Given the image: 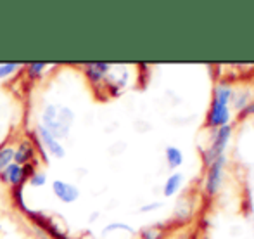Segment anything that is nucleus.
<instances>
[{"mask_svg": "<svg viewBox=\"0 0 254 239\" xmlns=\"http://www.w3.org/2000/svg\"><path fill=\"white\" fill-rule=\"evenodd\" d=\"M234 99V90L230 85L220 83L214 88V99L211 104L209 115H207V125L213 128H221L230 121V101Z\"/></svg>", "mask_w": 254, "mask_h": 239, "instance_id": "obj_1", "label": "nucleus"}, {"mask_svg": "<svg viewBox=\"0 0 254 239\" xmlns=\"http://www.w3.org/2000/svg\"><path fill=\"white\" fill-rule=\"evenodd\" d=\"M73 118H74V115L69 108L49 104V106H45L44 113H42V125H44L56 139H61L69 134V127H71V123H73Z\"/></svg>", "mask_w": 254, "mask_h": 239, "instance_id": "obj_2", "label": "nucleus"}, {"mask_svg": "<svg viewBox=\"0 0 254 239\" xmlns=\"http://www.w3.org/2000/svg\"><path fill=\"white\" fill-rule=\"evenodd\" d=\"M35 172V161L26 163V165H17V163H10L7 168H3L0 172V179L7 184H10L12 187H19L24 182L30 179V175Z\"/></svg>", "mask_w": 254, "mask_h": 239, "instance_id": "obj_3", "label": "nucleus"}, {"mask_svg": "<svg viewBox=\"0 0 254 239\" xmlns=\"http://www.w3.org/2000/svg\"><path fill=\"white\" fill-rule=\"evenodd\" d=\"M230 135H232V128L228 127V125H225V127L218 128V130H216V135L213 137L209 149H207V151H206V156H204V158H206V163H213L216 158L223 156L225 148H227L228 141H230Z\"/></svg>", "mask_w": 254, "mask_h": 239, "instance_id": "obj_4", "label": "nucleus"}, {"mask_svg": "<svg viewBox=\"0 0 254 239\" xmlns=\"http://www.w3.org/2000/svg\"><path fill=\"white\" fill-rule=\"evenodd\" d=\"M223 163H225V156H220V158H216L213 163H209V172H207V179H206V191L209 196L216 194L221 185V179H223Z\"/></svg>", "mask_w": 254, "mask_h": 239, "instance_id": "obj_5", "label": "nucleus"}, {"mask_svg": "<svg viewBox=\"0 0 254 239\" xmlns=\"http://www.w3.org/2000/svg\"><path fill=\"white\" fill-rule=\"evenodd\" d=\"M37 135H38V141L37 142L44 146V148L47 149V151L51 153L52 156H56V158H64L66 151H64L63 144H61V142L57 141V139L54 137V135L42 123L37 127Z\"/></svg>", "mask_w": 254, "mask_h": 239, "instance_id": "obj_6", "label": "nucleus"}, {"mask_svg": "<svg viewBox=\"0 0 254 239\" xmlns=\"http://www.w3.org/2000/svg\"><path fill=\"white\" fill-rule=\"evenodd\" d=\"M52 191L63 203H73V201H76L78 196H80V191H78L76 185L69 184V182H64V180H54Z\"/></svg>", "mask_w": 254, "mask_h": 239, "instance_id": "obj_7", "label": "nucleus"}, {"mask_svg": "<svg viewBox=\"0 0 254 239\" xmlns=\"http://www.w3.org/2000/svg\"><path fill=\"white\" fill-rule=\"evenodd\" d=\"M37 156V148H35V142L33 141H24L19 142L16 149H14V163L17 165H26V163H31Z\"/></svg>", "mask_w": 254, "mask_h": 239, "instance_id": "obj_8", "label": "nucleus"}, {"mask_svg": "<svg viewBox=\"0 0 254 239\" xmlns=\"http://www.w3.org/2000/svg\"><path fill=\"white\" fill-rule=\"evenodd\" d=\"M109 64L106 63H94V64H87L85 66V73H87V77L90 78L94 83H97V81H101L104 78V75L109 71Z\"/></svg>", "mask_w": 254, "mask_h": 239, "instance_id": "obj_9", "label": "nucleus"}, {"mask_svg": "<svg viewBox=\"0 0 254 239\" xmlns=\"http://www.w3.org/2000/svg\"><path fill=\"white\" fill-rule=\"evenodd\" d=\"M182 182H184V175L182 173H173V175L168 177V180L164 182V196H175L182 187Z\"/></svg>", "mask_w": 254, "mask_h": 239, "instance_id": "obj_10", "label": "nucleus"}, {"mask_svg": "<svg viewBox=\"0 0 254 239\" xmlns=\"http://www.w3.org/2000/svg\"><path fill=\"white\" fill-rule=\"evenodd\" d=\"M166 161L170 165V168H178L184 163V153L177 146H170L166 148Z\"/></svg>", "mask_w": 254, "mask_h": 239, "instance_id": "obj_11", "label": "nucleus"}, {"mask_svg": "<svg viewBox=\"0 0 254 239\" xmlns=\"http://www.w3.org/2000/svg\"><path fill=\"white\" fill-rule=\"evenodd\" d=\"M10 163H14V148L12 146H3V148H0V172L7 168Z\"/></svg>", "mask_w": 254, "mask_h": 239, "instance_id": "obj_12", "label": "nucleus"}, {"mask_svg": "<svg viewBox=\"0 0 254 239\" xmlns=\"http://www.w3.org/2000/svg\"><path fill=\"white\" fill-rule=\"evenodd\" d=\"M12 198H14V203H16V206L21 210V212H24V213L30 212V210L26 208V203H24V198H23V185H19V187H14Z\"/></svg>", "mask_w": 254, "mask_h": 239, "instance_id": "obj_13", "label": "nucleus"}, {"mask_svg": "<svg viewBox=\"0 0 254 239\" xmlns=\"http://www.w3.org/2000/svg\"><path fill=\"white\" fill-rule=\"evenodd\" d=\"M45 180H47V175H45L44 172H40V170H35V172L30 175V184L33 185V187H40V185H44Z\"/></svg>", "mask_w": 254, "mask_h": 239, "instance_id": "obj_14", "label": "nucleus"}, {"mask_svg": "<svg viewBox=\"0 0 254 239\" xmlns=\"http://www.w3.org/2000/svg\"><path fill=\"white\" fill-rule=\"evenodd\" d=\"M19 64H14V63H5V64H0V80L9 75H12L16 70H19Z\"/></svg>", "mask_w": 254, "mask_h": 239, "instance_id": "obj_15", "label": "nucleus"}, {"mask_svg": "<svg viewBox=\"0 0 254 239\" xmlns=\"http://www.w3.org/2000/svg\"><path fill=\"white\" fill-rule=\"evenodd\" d=\"M44 70H45V64L42 63H33L28 66V75H30L31 78H38L44 75Z\"/></svg>", "mask_w": 254, "mask_h": 239, "instance_id": "obj_16", "label": "nucleus"}, {"mask_svg": "<svg viewBox=\"0 0 254 239\" xmlns=\"http://www.w3.org/2000/svg\"><path fill=\"white\" fill-rule=\"evenodd\" d=\"M142 239H161V233L156 227H149V229L142 231Z\"/></svg>", "mask_w": 254, "mask_h": 239, "instance_id": "obj_17", "label": "nucleus"}, {"mask_svg": "<svg viewBox=\"0 0 254 239\" xmlns=\"http://www.w3.org/2000/svg\"><path fill=\"white\" fill-rule=\"evenodd\" d=\"M242 113H244V115H254V102H251L248 108L242 109Z\"/></svg>", "mask_w": 254, "mask_h": 239, "instance_id": "obj_18", "label": "nucleus"}]
</instances>
